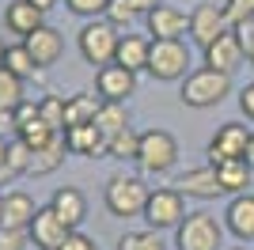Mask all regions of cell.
<instances>
[{
	"instance_id": "6da1fadb",
	"label": "cell",
	"mask_w": 254,
	"mask_h": 250,
	"mask_svg": "<svg viewBox=\"0 0 254 250\" xmlns=\"http://www.w3.org/2000/svg\"><path fill=\"white\" fill-rule=\"evenodd\" d=\"M144 201H148V186H144V178L140 175H126V171H118V175L106 178V189H103V205L106 212L114 220H133L144 212Z\"/></svg>"
},
{
	"instance_id": "7a4b0ae2",
	"label": "cell",
	"mask_w": 254,
	"mask_h": 250,
	"mask_svg": "<svg viewBox=\"0 0 254 250\" xmlns=\"http://www.w3.org/2000/svg\"><path fill=\"white\" fill-rule=\"evenodd\" d=\"M118 42H122V31H118L110 19H84L80 34H76V50L84 57V64L91 68H103V64H114V53H118Z\"/></svg>"
},
{
	"instance_id": "3957f363",
	"label": "cell",
	"mask_w": 254,
	"mask_h": 250,
	"mask_svg": "<svg viewBox=\"0 0 254 250\" xmlns=\"http://www.w3.org/2000/svg\"><path fill=\"white\" fill-rule=\"evenodd\" d=\"M232 95V76L216 72V68H193L179 87L182 106H193V110H209V106H220L224 99Z\"/></svg>"
},
{
	"instance_id": "277c9868",
	"label": "cell",
	"mask_w": 254,
	"mask_h": 250,
	"mask_svg": "<svg viewBox=\"0 0 254 250\" xmlns=\"http://www.w3.org/2000/svg\"><path fill=\"white\" fill-rule=\"evenodd\" d=\"M190 64H193V57H190L186 38H152V50H148V76L152 80H163V83L186 80L193 72Z\"/></svg>"
},
{
	"instance_id": "5b68a950",
	"label": "cell",
	"mask_w": 254,
	"mask_h": 250,
	"mask_svg": "<svg viewBox=\"0 0 254 250\" xmlns=\"http://www.w3.org/2000/svg\"><path fill=\"white\" fill-rule=\"evenodd\" d=\"M175 247L179 250H224V224L205 208L186 212V220L175 228Z\"/></svg>"
},
{
	"instance_id": "8992f818",
	"label": "cell",
	"mask_w": 254,
	"mask_h": 250,
	"mask_svg": "<svg viewBox=\"0 0 254 250\" xmlns=\"http://www.w3.org/2000/svg\"><path fill=\"white\" fill-rule=\"evenodd\" d=\"M144 224L156 231H175L186 220V193H179L175 186H159L148 189V201H144Z\"/></svg>"
},
{
	"instance_id": "52a82bcc",
	"label": "cell",
	"mask_w": 254,
	"mask_h": 250,
	"mask_svg": "<svg viewBox=\"0 0 254 250\" xmlns=\"http://www.w3.org/2000/svg\"><path fill=\"white\" fill-rule=\"evenodd\" d=\"M179 163V140L167 129H144L140 133V152H137V167L144 175H167Z\"/></svg>"
},
{
	"instance_id": "ba28073f",
	"label": "cell",
	"mask_w": 254,
	"mask_h": 250,
	"mask_svg": "<svg viewBox=\"0 0 254 250\" xmlns=\"http://www.w3.org/2000/svg\"><path fill=\"white\" fill-rule=\"evenodd\" d=\"M251 133H254V129H247V125H239V122H224V125H216L212 140L205 144L209 167L224 163V159H247V144H251Z\"/></svg>"
},
{
	"instance_id": "9c48e42d",
	"label": "cell",
	"mask_w": 254,
	"mask_h": 250,
	"mask_svg": "<svg viewBox=\"0 0 254 250\" xmlns=\"http://www.w3.org/2000/svg\"><path fill=\"white\" fill-rule=\"evenodd\" d=\"M95 95L103 103H129L137 95V72H129L126 64H103V68H95Z\"/></svg>"
},
{
	"instance_id": "30bf717a",
	"label": "cell",
	"mask_w": 254,
	"mask_h": 250,
	"mask_svg": "<svg viewBox=\"0 0 254 250\" xmlns=\"http://www.w3.org/2000/svg\"><path fill=\"white\" fill-rule=\"evenodd\" d=\"M27 235H31V247L34 250H57L68 235H72V228H68V224H64L50 205H38V212H34Z\"/></svg>"
},
{
	"instance_id": "8fae6325",
	"label": "cell",
	"mask_w": 254,
	"mask_h": 250,
	"mask_svg": "<svg viewBox=\"0 0 254 250\" xmlns=\"http://www.w3.org/2000/svg\"><path fill=\"white\" fill-rule=\"evenodd\" d=\"M224 31H232L228 27V15H224V4H197L190 11V42L193 46H212V42L220 38Z\"/></svg>"
},
{
	"instance_id": "7c38bea8",
	"label": "cell",
	"mask_w": 254,
	"mask_h": 250,
	"mask_svg": "<svg viewBox=\"0 0 254 250\" xmlns=\"http://www.w3.org/2000/svg\"><path fill=\"white\" fill-rule=\"evenodd\" d=\"M201 57H205V68H216V72H224V76H235L247 64L243 46H239V34L235 31H224L212 46L201 50Z\"/></svg>"
},
{
	"instance_id": "4fadbf2b",
	"label": "cell",
	"mask_w": 254,
	"mask_h": 250,
	"mask_svg": "<svg viewBox=\"0 0 254 250\" xmlns=\"http://www.w3.org/2000/svg\"><path fill=\"white\" fill-rule=\"evenodd\" d=\"M64 148H68V156H84V159H106L110 156V140L99 133V125H68L64 129Z\"/></svg>"
},
{
	"instance_id": "5bb4252c",
	"label": "cell",
	"mask_w": 254,
	"mask_h": 250,
	"mask_svg": "<svg viewBox=\"0 0 254 250\" xmlns=\"http://www.w3.org/2000/svg\"><path fill=\"white\" fill-rule=\"evenodd\" d=\"M23 46L31 50L34 64H38V72L53 68V64L61 61V53H64V38H61V31H57L53 23H42L34 34H27V38H23Z\"/></svg>"
},
{
	"instance_id": "9a60e30c",
	"label": "cell",
	"mask_w": 254,
	"mask_h": 250,
	"mask_svg": "<svg viewBox=\"0 0 254 250\" xmlns=\"http://www.w3.org/2000/svg\"><path fill=\"white\" fill-rule=\"evenodd\" d=\"M144 27H148V38H186L190 34V15L175 4H156L144 15Z\"/></svg>"
},
{
	"instance_id": "2e32d148",
	"label": "cell",
	"mask_w": 254,
	"mask_h": 250,
	"mask_svg": "<svg viewBox=\"0 0 254 250\" xmlns=\"http://www.w3.org/2000/svg\"><path fill=\"white\" fill-rule=\"evenodd\" d=\"M175 189L179 193H186V197H197V201H216L224 197L220 182H216V167H190V171H182L179 178H175Z\"/></svg>"
},
{
	"instance_id": "e0dca14e",
	"label": "cell",
	"mask_w": 254,
	"mask_h": 250,
	"mask_svg": "<svg viewBox=\"0 0 254 250\" xmlns=\"http://www.w3.org/2000/svg\"><path fill=\"white\" fill-rule=\"evenodd\" d=\"M224 231H232L239 243H254V193H235L224 208Z\"/></svg>"
},
{
	"instance_id": "ac0fdd59",
	"label": "cell",
	"mask_w": 254,
	"mask_h": 250,
	"mask_svg": "<svg viewBox=\"0 0 254 250\" xmlns=\"http://www.w3.org/2000/svg\"><path fill=\"white\" fill-rule=\"evenodd\" d=\"M50 208L72 231H80V224L87 220V197H84V189H76V186H57L50 197Z\"/></svg>"
},
{
	"instance_id": "d6986e66",
	"label": "cell",
	"mask_w": 254,
	"mask_h": 250,
	"mask_svg": "<svg viewBox=\"0 0 254 250\" xmlns=\"http://www.w3.org/2000/svg\"><path fill=\"white\" fill-rule=\"evenodd\" d=\"M42 23H46V11H38L31 0H8V4H4V27H8V34L27 38V34H34Z\"/></svg>"
},
{
	"instance_id": "ffe728a7",
	"label": "cell",
	"mask_w": 254,
	"mask_h": 250,
	"mask_svg": "<svg viewBox=\"0 0 254 250\" xmlns=\"http://www.w3.org/2000/svg\"><path fill=\"white\" fill-rule=\"evenodd\" d=\"M148 50H152V38L148 34H122L118 42V53H114V64H126L129 72H148Z\"/></svg>"
},
{
	"instance_id": "44dd1931",
	"label": "cell",
	"mask_w": 254,
	"mask_h": 250,
	"mask_svg": "<svg viewBox=\"0 0 254 250\" xmlns=\"http://www.w3.org/2000/svg\"><path fill=\"white\" fill-rule=\"evenodd\" d=\"M34 212H38V205H34V197L27 189H8V193H4V216H0V224H4V228L27 231L31 220H34Z\"/></svg>"
},
{
	"instance_id": "7402d4cb",
	"label": "cell",
	"mask_w": 254,
	"mask_h": 250,
	"mask_svg": "<svg viewBox=\"0 0 254 250\" xmlns=\"http://www.w3.org/2000/svg\"><path fill=\"white\" fill-rule=\"evenodd\" d=\"M251 178H254V167L247 163V159H224V163H216V182H220V189L228 197L247 193Z\"/></svg>"
},
{
	"instance_id": "603a6c76",
	"label": "cell",
	"mask_w": 254,
	"mask_h": 250,
	"mask_svg": "<svg viewBox=\"0 0 254 250\" xmlns=\"http://www.w3.org/2000/svg\"><path fill=\"white\" fill-rule=\"evenodd\" d=\"M103 99L91 91H76V95H64V129L68 125H91L99 114Z\"/></svg>"
},
{
	"instance_id": "cb8c5ba5",
	"label": "cell",
	"mask_w": 254,
	"mask_h": 250,
	"mask_svg": "<svg viewBox=\"0 0 254 250\" xmlns=\"http://www.w3.org/2000/svg\"><path fill=\"white\" fill-rule=\"evenodd\" d=\"M64 156H68V148H64V136H57V140H50L46 148H34V152H31V171H27V175H34V178L53 175V171L64 163Z\"/></svg>"
},
{
	"instance_id": "d4e9b609",
	"label": "cell",
	"mask_w": 254,
	"mask_h": 250,
	"mask_svg": "<svg viewBox=\"0 0 254 250\" xmlns=\"http://www.w3.org/2000/svg\"><path fill=\"white\" fill-rule=\"evenodd\" d=\"M95 125H99V133L110 140V136H118L122 129H129V110L126 103H103L99 106V114H95Z\"/></svg>"
},
{
	"instance_id": "484cf974",
	"label": "cell",
	"mask_w": 254,
	"mask_h": 250,
	"mask_svg": "<svg viewBox=\"0 0 254 250\" xmlns=\"http://www.w3.org/2000/svg\"><path fill=\"white\" fill-rule=\"evenodd\" d=\"M27 103V80H19L15 72H8L0 64V106L4 110H15V106Z\"/></svg>"
},
{
	"instance_id": "4316f807",
	"label": "cell",
	"mask_w": 254,
	"mask_h": 250,
	"mask_svg": "<svg viewBox=\"0 0 254 250\" xmlns=\"http://www.w3.org/2000/svg\"><path fill=\"white\" fill-rule=\"evenodd\" d=\"M4 68H8V72H15L19 80H31V76L38 72V64H34L31 50H27L23 42H15V46H8V50H4Z\"/></svg>"
},
{
	"instance_id": "83f0119b",
	"label": "cell",
	"mask_w": 254,
	"mask_h": 250,
	"mask_svg": "<svg viewBox=\"0 0 254 250\" xmlns=\"http://www.w3.org/2000/svg\"><path fill=\"white\" fill-rule=\"evenodd\" d=\"M137 152H140V133L129 125L122 129L118 136H110V159H122V163H137Z\"/></svg>"
},
{
	"instance_id": "f1b7e54d",
	"label": "cell",
	"mask_w": 254,
	"mask_h": 250,
	"mask_svg": "<svg viewBox=\"0 0 254 250\" xmlns=\"http://www.w3.org/2000/svg\"><path fill=\"white\" fill-rule=\"evenodd\" d=\"M118 250H167V243L159 239L156 228H140V231H126L118 239Z\"/></svg>"
},
{
	"instance_id": "f546056e",
	"label": "cell",
	"mask_w": 254,
	"mask_h": 250,
	"mask_svg": "<svg viewBox=\"0 0 254 250\" xmlns=\"http://www.w3.org/2000/svg\"><path fill=\"white\" fill-rule=\"evenodd\" d=\"M38 114L46 125H53L57 133H64V99L61 95H42L38 99Z\"/></svg>"
},
{
	"instance_id": "4dcf8cb0",
	"label": "cell",
	"mask_w": 254,
	"mask_h": 250,
	"mask_svg": "<svg viewBox=\"0 0 254 250\" xmlns=\"http://www.w3.org/2000/svg\"><path fill=\"white\" fill-rule=\"evenodd\" d=\"M140 11L133 8V0H110V4H106V15L103 19H110L118 27V31H129V23L137 19Z\"/></svg>"
},
{
	"instance_id": "1f68e13d",
	"label": "cell",
	"mask_w": 254,
	"mask_h": 250,
	"mask_svg": "<svg viewBox=\"0 0 254 250\" xmlns=\"http://www.w3.org/2000/svg\"><path fill=\"white\" fill-rule=\"evenodd\" d=\"M224 15H228V27L251 23L254 19V0H224Z\"/></svg>"
},
{
	"instance_id": "d6a6232c",
	"label": "cell",
	"mask_w": 254,
	"mask_h": 250,
	"mask_svg": "<svg viewBox=\"0 0 254 250\" xmlns=\"http://www.w3.org/2000/svg\"><path fill=\"white\" fill-rule=\"evenodd\" d=\"M106 4H110V0H64V8L72 11V15H80V19H99V15H106Z\"/></svg>"
},
{
	"instance_id": "836d02e7",
	"label": "cell",
	"mask_w": 254,
	"mask_h": 250,
	"mask_svg": "<svg viewBox=\"0 0 254 250\" xmlns=\"http://www.w3.org/2000/svg\"><path fill=\"white\" fill-rule=\"evenodd\" d=\"M27 247H31V235H27V231L0 224V250H27Z\"/></svg>"
},
{
	"instance_id": "e575fe53",
	"label": "cell",
	"mask_w": 254,
	"mask_h": 250,
	"mask_svg": "<svg viewBox=\"0 0 254 250\" xmlns=\"http://www.w3.org/2000/svg\"><path fill=\"white\" fill-rule=\"evenodd\" d=\"M235 34H239V46H243V57H247V64L254 68V19L251 23H239V27H232Z\"/></svg>"
},
{
	"instance_id": "d590c367",
	"label": "cell",
	"mask_w": 254,
	"mask_h": 250,
	"mask_svg": "<svg viewBox=\"0 0 254 250\" xmlns=\"http://www.w3.org/2000/svg\"><path fill=\"white\" fill-rule=\"evenodd\" d=\"M235 103H239V114H243L247 122H254V80L239 87V95H235Z\"/></svg>"
},
{
	"instance_id": "8d00e7d4",
	"label": "cell",
	"mask_w": 254,
	"mask_h": 250,
	"mask_svg": "<svg viewBox=\"0 0 254 250\" xmlns=\"http://www.w3.org/2000/svg\"><path fill=\"white\" fill-rule=\"evenodd\" d=\"M57 250H99V243L91 239V235H84V231H72V235H68Z\"/></svg>"
},
{
	"instance_id": "74e56055",
	"label": "cell",
	"mask_w": 254,
	"mask_h": 250,
	"mask_svg": "<svg viewBox=\"0 0 254 250\" xmlns=\"http://www.w3.org/2000/svg\"><path fill=\"white\" fill-rule=\"evenodd\" d=\"M0 136L4 140L15 136V110H4V106H0Z\"/></svg>"
},
{
	"instance_id": "f35d334b",
	"label": "cell",
	"mask_w": 254,
	"mask_h": 250,
	"mask_svg": "<svg viewBox=\"0 0 254 250\" xmlns=\"http://www.w3.org/2000/svg\"><path fill=\"white\" fill-rule=\"evenodd\" d=\"M156 4H163V0H133V8H137L140 15H148V11L156 8Z\"/></svg>"
},
{
	"instance_id": "ab89813d",
	"label": "cell",
	"mask_w": 254,
	"mask_h": 250,
	"mask_svg": "<svg viewBox=\"0 0 254 250\" xmlns=\"http://www.w3.org/2000/svg\"><path fill=\"white\" fill-rule=\"evenodd\" d=\"M31 4H34V8H38V11H46V15H50V11L57 8V4H61V0H31Z\"/></svg>"
},
{
	"instance_id": "60d3db41",
	"label": "cell",
	"mask_w": 254,
	"mask_h": 250,
	"mask_svg": "<svg viewBox=\"0 0 254 250\" xmlns=\"http://www.w3.org/2000/svg\"><path fill=\"white\" fill-rule=\"evenodd\" d=\"M8 144H11V140H4V136H0V167H4V159H8Z\"/></svg>"
},
{
	"instance_id": "b9f144b4",
	"label": "cell",
	"mask_w": 254,
	"mask_h": 250,
	"mask_svg": "<svg viewBox=\"0 0 254 250\" xmlns=\"http://www.w3.org/2000/svg\"><path fill=\"white\" fill-rule=\"evenodd\" d=\"M247 163L254 167V133H251V144H247Z\"/></svg>"
},
{
	"instance_id": "7bdbcfd3",
	"label": "cell",
	"mask_w": 254,
	"mask_h": 250,
	"mask_svg": "<svg viewBox=\"0 0 254 250\" xmlns=\"http://www.w3.org/2000/svg\"><path fill=\"white\" fill-rule=\"evenodd\" d=\"M4 50H8V46H4V38H0V64H4Z\"/></svg>"
},
{
	"instance_id": "ee69618b",
	"label": "cell",
	"mask_w": 254,
	"mask_h": 250,
	"mask_svg": "<svg viewBox=\"0 0 254 250\" xmlns=\"http://www.w3.org/2000/svg\"><path fill=\"white\" fill-rule=\"evenodd\" d=\"M0 216H4V193H0Z\"/></svg>"
},
{
	"instance_id": "f6af8a7d",
	"label": "cell",
	"mask_w": 254,
	"mask_h": 250,
	"mask_svg": "<svg viewBox=\"0 0 254 250\" xmlns=\"http://www.w3.org/2000/svg\"><path fill=\"white\" fill-rule=\"evenodd\" d=\"M224 250H243V247H224Z\"/></svg>"
}]
</instances>
